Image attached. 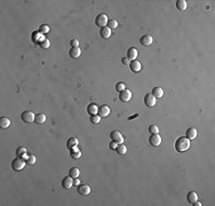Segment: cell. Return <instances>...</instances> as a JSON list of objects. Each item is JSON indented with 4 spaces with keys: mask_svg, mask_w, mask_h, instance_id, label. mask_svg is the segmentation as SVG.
Listing matches in <instances>:
<instances>
[{
    "mask_svg": "<svg viewBox=\"0 0 215 206\" xmlns=\"http://www.w3.org/2000/svg\"><path fill=\"white\" fill-rule=\"evenodd\" d=\"M175 149L178 152H184L190 149V140L187 137H179L175 142Z\"/></svg>",
    "mask_w": 215,
    "mask_h": 206,
    "instance_id": "6da1fadb",
    "label": "cell"
},
{
    "mask_svg": "<svg viewBox=\"0 0 215 206\" xmlns=\"http://www.w3.org/2000/svg\"><path fill=\"white\" fill-rule=\"evenodd\" d=\"M25 163L26 162H24L22 158H15L13 162H12V169H14V171H16V172H18V171H22V169L25 167Z\"/></svg>",
    "mask_w": 215,
    "mask_h": 206,
    "instance_id": "7a4b0ae2",
    "label": "cell"
},
{
    "mask_svg": "<svg viewBox=\"0 0 215 206\" xmlns=\"http://www.w3.org/2000/svg\"><path fill=\"white\" fill-rule=\"evenodd\" d=\"M107 21L109 19H107L105 14H98L96 16V19H95V24L97 26H100V28H104V26H107Z\"/></svg>",
    "mask_w": 215,
    "mask_h": 206,
    "instance_id": "3957f363",
    "label": "cell"
},
{
    "mask_svg": "<svg viewBox=\"0 0 215 206\" xmlns=\"http://www.w3.org/2000/svg\"><path fill=\"white\" fill-rule=\"evenodd\" d=\"M110 139H111L113 142L118 143V144H120V143H123V142H124V136L121 135V133H120L119 131H112L111 132V134H110Z\"/></svg>",
    "mask_w": 215,
    "mask_h": 206,
    "instance_id": "277c9868",
    "label": "cell"
},
{
    "mask_svg": "<svg viewBox=\"0 0 215 206\" xmlns=\"http://www.w3.org/2000/svg\"><path fill=\"white\" fill-rule=\"evenodd\" d=\"M21 118L25 123H33L35 121V118H36V114L32 112V111H24V112H22Z\"/></svg>",
    "mask_w": 215,
    "mask_h": 206,
    "instance_id": "5b68a950",
    "label": "cell"
},
{
    "mask_svg": "<svg viewBox=\"0 0 215 206\" xmlns=\"http://www.w3.org/2000/svg\"><path fill=\"white\" fill-rule=\"evenodd\" d=\"M149 142H150V144H151V146H153V147H158V146H160V143H161L160 135H159L158 133H156V134H151V136H150V139H149Z\"/></svg>",
    "mask_w": 215,
    "mask_h": 206,
    "instance_id": "8992f818",
    "label": "cell"
},
{
    "mask_svg": "<svg viewBox=\"0 0 215 206\" xmlns=\"http://www.w3.org/2000/svg\"><path fill=\"white\" fill-rule=\"evenodd\" d=\"M144 104L146 105V107H155V104H156V97L152 95V94H146L145 96H144Z\"/></svg>",
    "mask_w": 215,
    "mask_h": 206,
    "instance_id": "52a82bcc",
    "label": "cell"
},
{
    "mask_svg": "<svg viewBox=\"0 0 215 206\" xmlns=\"http://www.w3.org/2000/svg\"><path fill=\"white\" fill-rule=\"evenodd\" d=\"M119 98H120L121 102H128V101H130V98H132V92L129 89H127V88L124 89V91H121L120 94H119Z\"/></svg>",
    "mask_w": 215,
    "mask_h": 206,
    "instance_id": "ba28073f",
    "label": "cell"
},
{
    "mask_svg": "<svg viewBox=\"0 0 215 206\" xmlns=\"http://www.w3.org/2000/svg\"><path fill=\"white\" fill-rule=\"evenodd\" d=\"M77 191H78L80 195L87 196V195H89L90 188H89V186H87V184H79V186L77 187Z\"/></svg>",
    "mask_w": 215,
    "mask_h": 206,
    "instance_id": "9c48e42d",
    "label": "cell"
},
{
    "mask_svg": "<svg viewBox=\"0 0 215 206\" xmlns=\"http://www.w3.org/2000/svg\"><path fill=\"white\" fill-rule=\"evenodd\" d=\"M129 68H130V70H132L133 72H139V71H141L142 65H141V63H140L137 60H134V61H132V62L129 63Z\"/></svg>",
    "mask_w": 215,
    "mask_h": 206,
    "instance_id": "30bf717a",
    "label": "cell"
},
{
    "mask_svg": "<svg viewBox=\"0 0 215 206\" xmlns=\"http://www.w3.org/2000/svg\"><path fill=\"white\" fill-rule=\"evenodd\" d=\"M97 114L100 117H107L110 114V108L107 105H101V107H98Z\"/></svg>",
    "mask_w": 215,
    "mask_h": 206,
    "instance_id": "8fae6325",
    "label": "cell"
},
{
    "mask_svg": "<svg viewBox=\"0 0 215 206\" xmlns=\"http://www.w3.org/2000/svg\"><path fill=\"white\" fill-rule=\"evenodd\" d=\"M73 186V180L72 178L69 175V176H65L63 180H62V187L64 189H70V188Z\"/></svg>",
    "mask_w": 215,
    "mask_h": 206,
    "instance_id": "7c38bea8",
    "label": "cell"
},
{
    "mask_svg": "<svg viewBox=\"0 0 215 206\" xmlns=\"http://www.w3.org/2000/svg\"><path fill=\"white\" fill-rule=\"evenodd\" d=\"M137 54H139V53H137V49L134 48V47H130V48L127 51V58L134 61V60H136Z\"/></svg>",
    "mask_w": 215,
    "mask_h": 206,
    "instance_id": "4fadbf2b",
    "label": "cell"
},
{
    "mask_svg": "<svg viewBox=\"0 0 215 206\" xmlns=\"http://www.w3.org/2000/svg\"><path fill=\"white\" fill-rule=\"evenodd\" d=\"M140 42L143 46H150L153 42V38L151 37L150 35H145V36H143V37L140 39Z\"/></svg>",
    "mask_w": 215,
    "mask_h": 206,
    "instance_id": "5bb4252c",
    "label": "cell"
},
{
    "mask_svg": "<svg viewBox=\"0 0 215 206\" xmlns=\"http://www.w3.org/2000/svg\"><path fill=\"white\" fill-rule=\"evenodd\" d=\"M100 35L103 39H107V38L111 37V29H109L107 26H104V28H101L100 30Z\"/></svg>",
    "mask_w": 215,
    "mask_h": 206,
    "instance_id": "9a60e30c",
    "label": "cell"
},
{
    "mask_svg": "<svg viewBox=\"0 0 215 206\" xmlns=\"http://www.w3.org/2000/svg\"><path fill=\"white\" fill-rule=\"evenodd\" d=\"M16 155H17V157L24 159V160H25V159L28 158V156H29V155H26V149H25L24 147H19V148H17V149H16Z\"/></svg>",
    "mask_w": 215,
    "mask_h": 206,
    "instance_id": "2e32d148",
    "label": "cell"
},
{
    "mask_svg": "<svg viewBox=\"0 0 215 206\" xmlns=\"http://www.w3.org/2000/svg\"><path fill=\"white\" fill-rule=\"evenodd\" d=\"M196 136H197V130L195 127H190L187 131V139H189L190 141L193 140V139H196Z\"/></svg>",
    "mask_w": 215,
    "mask_h": 206,
    "instance_id": "e0dca14e",
    "label": "cell"
},
{
    "mask_svg": "<svg viewBox=\"0 0 215 206\" xmlns=\"http://www.w3.org/2000/svg\"><path fill=\"white\" fill-rule=\"evenodd\" d=\"M80 54H81V51H80L79 47H71L70 56L73 57V58H78V57H80Z\"/></svg>",
    "mask_w": 215,
    "mask_h": 206,
    "instance_id": "ac0fdd59",
    "label": "cell"
},
{
    "mask_svg": "<svg viewBox=\"0 0 215 206\" xmlns=\"http://www.w3.org/2000/svg\"><path fill=\"white\" fill-rule=\"evenodd\" d=\"M187 199H188V202H189V203L193 204L195 202H197L198 200V195L195 192V191H190V192L188 194V196H187Z\"/></svg>",
    "mask_w": 215,
    "mask_h": 206,
    "instance_id": "d6986e66",
    "label": "cell"
},
{
    "mask_svg": "<svg viewBox=\"0 0 215 206\" xmlns=\"http://www.w3.org/2000/svg\"><path fill=\"white\" fill-rule=\"evenodd\" d=\"M70 155H71L72 158H74V159H79V158L81 157V151L78 149L77 147H74V148L70 149Z\"/></svg>",
    "mask_w": 215,
    "mask_h": 206,
    "instance_id": "ffe728a7",
    "label": "cell"
},
{
    "mask_svg": "<svg viewBox=\"0 0 215 206\" xmlns=\"http://www.w3.org/2000/svg\"><path fill=\"white\" fill-rule=\"evenodd\" d=\"M9 125H10V120H9L7 117H1V118H0V128L5 130V128H7Z\"/></svg>",
    "mask_w": 215,
    "mask_h": 206,
    "instance_id": "44dd1931",
    "label": "cell"
},
{
    "mask_svg": "<svg viewBox=\"0 0 215 206\" xmlns=\"http://www.w3.org/2000/svg\"><path fill=\"white\" fill-rule=\"evenodd\" d=\"M97 110H98V108H97V105L94 104V103H92V104H89V105L87 107V112H88V114H90V116L97 114Z\"/></svg>",
    "mask_w": 215,
    "mask_h": 206,
    "instance_id": "7402d4cb",
    "label": "cell"
},
{
    "mask_svg": "<svg viewBox=\"0 0 215 206\" xmlns=\"http://www.w3.org/2000/svg\"><path fill=\"white\" fill-rule=\"evenodd\" d=\"M77 146H78V140H77L76 137H70V139L68 140V142H67L68 149H72V148L77 147Z\"/></svg>",
    "mask_w": 215,
    "mask_h": 206,
    "instance_id": "603a6c76",
    "label": "cell"
},
{
    "mask_svg": "<svg viewBox=\"0 0 215 206\" xmlns=\"http://www.w3.org/2000/svg\"><path fill=\"white\" fill-rule=\"evenodd\" d=\"M152 95L156 97V98H160L161 96L164 95V91H162V88H160V87H155L153 89H152Z\"/></svg>",
    "mask_w": 215,
    "mask_h": 206,
    "instance_id": "cb8c5ba5",
    "label": "cell"
},
{
    "mask_svg": "<svg viewBox=\"0 0 215 206\" xmlns=\"http://www.w3.org/2000/svg\"><path fill=\"white\" fill-rule=\"evenodd\" d=\"M35 121L37 124H44L46 121V116L44 113H37L36 118H35Z\"/></svg>",
    "mask_w": 215,
    "mask_h": 206,
    "instance_id": "d4e9b609",
    "label": "cell"
},
{
    "mask_svg": "<svg viewBox=\"0 0 215 206\" xmlns=\"http://www.w3.org/2000/svg\"><path fill=\"white\" fill-rule=\"evenodd\" d=\"M176 8L179 10H185L187 9V1L185 0H178L176 1Z\"/></svg>",
    "mask_w": 215,
    "mask_h": 206,
    "instance_id": "484cf974",
    "label": "cell"
},
{
    "mask_svg": "<svg viewBox=\"0 0 215 206\" xmlns=\"http://www.w3.org/2000/svg\"><path fill=\"white\" fill-rule=\"evenodd\" d=\"M116 151H117L119 155H125L126 152H127V148H126L125 144L120 143V144H118V146H117V149H116Z\"/></svg>",
    "mask_w": 215,
    "mask_h": 206,
    "instance_id": "4316f807",
    "label": "cell"
},
{
    "mask_svg": "<svg viewBox=\"0 0 215 206\" xmlns=\"http://www.w3.org/2000/svg\"><path fill=\"white\" fill-rule=\"evenodd\" d=\"M79 174H80V172H79V169H77V167H73V169H70V172H69V175L71 176L72 179L78 178V176H79Z\"/></svg>",
    "mask_w": 215,
    "mask_h": 206,
    "instance_id": "83f0119b",
    "label": "cell"
},
{
    "mask_svg": "<svg viewBox=\"0 0 215 206\" xmlns=\"http://www.w3.org/2000/svg\"><path fill=\"white\" fill-rule=\"evenodd\" d=\"M107 25V28H109V29H111V30H112V29H116V28L118 26V23H117V21H116V19H109Z\"/></svg>",
    "mask_w": 215,
    "mask_h": 206,
    "instance_id": "f1b7e54d",
    "label": "cell"
},
{
    "mask_svg": "<svg viewBox=\"0 0 215 206\" xmlns=\"http://www.w3.org/2000/svg\"><path fill=\"white\" fill-rule=\"evenodd\" d=\"M39 45H40L41 48H48V47H49V40L44 37L42 38V40L39 42Z\"/></svg>",
    "mask_w": 215,
    "mask_h": 206,
    "instance_id": "f546056e",
    "label": "cell"
},
{
    "mask_svg": "<svg viewBox=\"0 0 215 206\" xmlns=\"http://www.w3.org/2000/svg\"><path fill=\"white\" fill-rule=\"evenodd\" d=\"M25 162H26V164H29V165H33V164L36 163V156H33V155H29V156H28V158L25 159Z\"/></svg>",
    "mask_w": 215,
    "mask_h": 206,
    "instance_id": "4dcf8cb0",
    "label": "cell"
},
{
    "mask_svg": "<svg viewBox=\"0 0 215 206\" xmlns=\"http://www.w3.org/2000/svg\"><path fill=\"white\" fill-rule=\"evenodd\" d=\"M90 121L93 124H98L101 121V117L98 114H93V116H90Z\"/></svg>",
    "mask_w": 215,
    "mask_h": 206,
    "instance_id": "1f68e13d",
    "label": "cell"
},
{
    "mask_svg": "<svg viewBox=\"0 0 215 206\" xmlns=\"http://www.w3.org/2000/svg\"><path fill=\"white\" fill-rule=\"evenodd\" d=\"M39 32H40V33H47V32H49V26H48V25H46V24L40 25V28H39Z\"/></svg>",
    "mask_w": 215,
    "mask_h": 206,
    "instance_id": "d6a6232c",
    "label": "cell"
},
{
    "mask_svg": "<svg viewBox=\"0 0 215 206\" xmlns=\"http://www.w3.org/2000/svg\"><path fill=\"white\" fill-rule=\"evenodd\" d=\"M124 89H126L125 84H124V83H117V85H116V91L120 93V92L124 91Z\"/></svg>",
    "mask_w": 215,
    "mask_h": 206,
    "instance_id": "836d02e7",
    "label": "cell"
},
{
    "mask_svg": "<svg viewBox=\"0 0 215 206\" xmlns=\"http://www.w3.org/2000/svg\"><path fill=\"white\" fill-rule=\"evenodd\" d=\"M149 132H150L151 134H156V133L159 132V130H158V127H157L156 125H150V126H149Z\"/></svg>",
    "mask_w": 215,
    "mask_h": 206,
    "instance_id": "e575fe53",
    "label": "cell"
},
{
    "mask_svg": "<svg viewBox=\"0 0 215 206\" xmlns=\"http://www.w3.org/2000/svg\"><path fill=\"white\" fill-rule=\"evenodd\" d=\"M70 45H71V47H78L79 41H78L77 39H72L71 41H70Z\"/></svg>",
    "mask_w": 215,
    "mask_h": 206,
    "instance_id": "d590c367",
    "label": "cell"
},
{
    "mask_svg": "<svg viewBox=\"0 0 215 206\" xmlns=\"http://www.w3.org/2000/svg\"><path fill=\"white\" fill-rule=\"evenodd\" d=\"M117 146H118V143H116V142H113V141H111V142H110V148H111L112 150L117 149Z\"/></svg>",
    "mask_w": 215,
    "mask_h": 206,
    "instance_id": "8d00e7d4",
    "label": "cell"
},
{
    "mask_svg": "<svg viewBox=\"0 0 215 206\" xmlns=\"http://www.w3.org/2000/svg\"><path fill=\"white\" fill-rule=\"evenodd\" d=\"M121 62H123V64H125V65H129V60L127 58V57H123V60H121Z\"/></svg>",
    "mask_w": 215,
    "mask_h": 206,
    "instance_id": "74e56055",
    "label": "cell"
},
{
    "mask_svg": "<svg viewBox=\"0 0 215 206\" xmlns=\"http://www.w3.org/2000/svg\"><path fill=\"white\" fill-rule=\"evenodd\" d=\"M79 184H80V182H79L78 178H74V179H73V186H77V187H78Z\"/></svg>",
    "mask_w": 215,
    "mask_h": 206,
    "instance_id": "f35d334b",
    "label": "cell"
},
{
    "mask_svg": "<svg viewBox=\"0 0 215 206\" xmlns=\"http://www.w3.org/2000/svg\"><path fill=\"white\" fill-rule=\"evenodd\" d=\"M193 206H201V204H200L199 202H195V203H193Z\"/></svg>",
    "mask_w": 215,
    "mask_h": 206,
    "instance_id": "ab89813d",
    "label": "cell"
},
{
    "mask_svg": "<svg viewBox=\"0 0 215 206\" xmlns=\"http://www.w3.org/2000/svg\"><path fill=\"white\" fill-rule=\"evenodd\" d=\"M137 116H139V114H134V116H132V117H129V118H128V119H129V120H130V119H133V118H136V117H137Z\"/></svg>",
    "mask_w": 215,
    "mask_h": 206,
    "instance_id": "60d3db41",
    "label": "cell"
}]
</instances>
